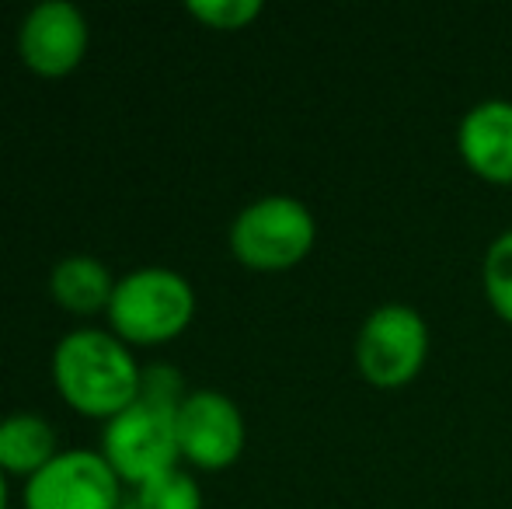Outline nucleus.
Listing matches in <instances>:
<instances>
[{"label":"nucleus","instance_id":"nucleus-1","mask_svg":"<svg viewBox=\"0 0 512 509\" xmlns=\"http://www.w3.org/2000/svg\"><path fill=\"white\" fill-rule=\"evenodd\" d=\"M53 384L67 408L108 422L140 401L143 367L119 335L74 328L53 349Z\"/></svg>","mask_w":512,"mask_h":509},{"label":"nucleus","instance_id":"nucleus-2","mask_svg":"<svg viewBox=\"0 0 512 509\" xmlns=\"http://www.w3.org/2000/svg\"><path fill=\"white\" fill-rule=\"evenodd\" d=\"M105 318L108 332L119 335L129 349L168 346L196 318V290L182 272L164 265L133 269L115 283Z\"/></svg>","mask_w":512,"mask_h":509},{"label":"nucleus","instance_id":"nucleus-3","mask_svg":"<svg viewBox=\"0 0 512 509\" xmlns=\"http://www.w3.org/2000/svg\"><path fill=\"white\" fill-rule=\"evenodd\" d=\"M317 220L300 199L262 196L230 224V255L255 272H283L314 252Z\"/></svg>","mask_w":512,"mask_h":509},{"label":"nucleus","instance_id":"nucleus-4","mask_svg":"<svg viewBox=\"0 0 512 509\" xmlns=\"http://www.w3.org/2000/svg\"><path fill=\"white\" fill-rule=\"evenodd\" d=\"M102 457L112 464V471L126 489H140L150 478L164 475L171 468H182L175 412L140 398L126 412L105 422Z\"/></svg>","mask_w":512,"mask_h":509},{"label":"nucleus","instance_id":"nucleus-5","mask_svg":"<svg viewBox=\"0 0 512 509\" xmlns=\"http://www.w3.org/2000/svg\"><path fill=\"white\" fill-rule=\"evenodd\" d=\"M429 360V325L408 304H380L356 335V367L380 391H398L422 374Z\"/></svg>","mask_w":512,"mask_h":509},{"label":"nucleus","instance_id":"nucleus-6","mask_svg":"<svg viewBox=\"0 0 512 509\" xmlns=\"http://www.w3.org/2000/svg\"><path fill=\"white\" fill-rule=\"evenodd\" d=\"M126 485L102 450H60L25 482V509H122Z\"/></svg>","mask_w":512,"mask_h":509},{"label":"nucleus","instance_id":"nucleus-7","mask_svg":"<svg viewBox=\"0 0 512 509\" xmlns=\"http://www.w3.org/2000/svg\"><path fill=\"white\" fill-rule=\"evenodd\" d=\"M175 433L182 461L199 471H223L244 454V415L223 391L203 387L189 391V398L175 412Z\"/></svg>","mask_w":512,"mask_h":509},{"label":"nucleus","instance_id":"nucleus-8","mask_svg":"<svg viewBox=\"0 0 512 509\" xmlns=\"http://www.w3.org/2000/svg\"><path fill=\"white\" fill-rule=\"evenodd\" d=\"M91 28L81 7L67 0L35 4L18 25V56L32 74L56 81L74 74L88 56Z\"/></svg>","mask_w":512,"mask_h":509},{"label":"nucleus","instance_id":"nucleus-9","mask_svg":"<svg viewBox=\"0 0 512 509\" xmlns=\"http://www.w3.org/2000/svg\"><path fill=\"white\" fill-rule=\"evenodd\" d=\"M457 150L478 178L512 185V102L488 98L471 105L457 126Z\"/></svg>","mask_w":512,"mask_h":509},{"label":"nucleus","instance_id":"nucleus-10","mask_svg":"<svg viewBox=\"0 0 512 509\" xmlns=\"http://www.w3.org/2000/svg\"><path fill=\"white\" fill-rule=\"evenodd\" d=\"M119 279L112 276V269L95 255H70L60 258L49 272V297L63 307L67 314L77 318H95L105 314L112 304V293Z\"/></svg>","mask_w":512,"mask_h":509},{"label":"nucleus","instance_id":"nucleus-11","mask_svg":"<svg viewBox=\"0 0 512 509\" xmlns=\"http://www.w3.org/2000/svg\"><path fill=\"white\" fill-rule=\"evenodd\" d=\"M60 454V436L39 412H11L0 419V471L7 478H32Z\"/></svg>","mask_w":512,"mask_h":509},{"label":"nucleus","instance_id":"nucleus-12","mask_svg":"<svg viewBox=\"0 0 512 509\" xmlns=\"http://www.w3.org/2000/svg\"><path fill=\"white\" fill-rule=\"evenodd\" d=\"M133 509H203V489L185 468H171L164 475L143 482L129 496Z\"/></svg>","mask_w":512,"mask_h":509},{"label":"nucleus","instance_id":"nucleus-13","mask_svg":"<svg viewBox=\"0 0 512 509\" xmlns=\"http://www.w3.org/2000/svg\"><path fill=\"white\" fill-rule=\"evenodd\" d=\"M481 286H485L492 311L512 325V231H502L488 245L485 262H481Z\"/></svg>","mask_w":512,"mask_h":509},{"label":"nucleus","instance_id":"nucleus-14","mask_svg":"<svg viewBox=\"0 0 512 509\" xmlns=\"http://www.w3.org/2000/svg\"><path fill=\"white\" fill-rule=\"evenodd\" d=\"M185 11L216 32H241L255 18H262V0H189Z\"/></svg>","mask_w":512,"mask_h":509},{"label":"nucleus","instance_id":"nucleus-15","mask_svg":"<svg viewBox=\"0 0 512 509\" xmlns=\"http://www.w3.org/2000/svg\"><path fill=\"white\" fill-rule=\"evenodd\" d=\"M11 506V492H7V475L0 471V509Z\"/></svg>","mask_w":512,"mask_h":509}]
</instances>
